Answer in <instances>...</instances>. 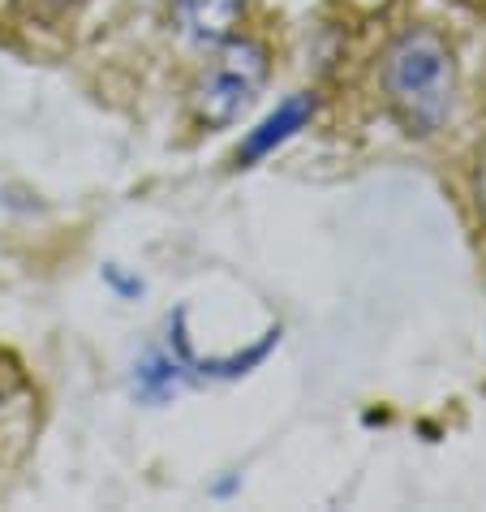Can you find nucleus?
Returning <instances> with one entry per match:
<instances>
[{"label": "nucleus", "instance_id": "5", "mask_svg": "<svg viewBox=\"0 0 486 512\" xmlns=\"http://www.w3.org/2000/svg\"><path fill=\"white\" fill-rule=\"evenodd\" d=\"M177 18L185 26V35L198 39V44H216L237 26L246 0H173Z\"/></svg>", "mask_w": 486, "mask_h": 512}, {"label": "nucleus", "instance_id": "1", "mask_svg": "<svg viewBox=\"0 0 486 512\" xmlns=\"http://www.w3.org/2000/svg\"><path fill=\"white\" fill-rule=\"evenodd\" d=\"M383 91H388V104L409 134H435L448 121L456 91V65L448 44L426 26L405 31L383 61Z\"/></svg>", "mask_w": 486, "mask_h": 512}, {"label": "nucleus", "instance_id": "4", "mask_svg": "<svg viewBox=\"0 0 486 512\" xmlns=\"http://www.w3.org/2000/svg\"><path fill=\"white\" fill-rule=\"evenodd\" d=\"M310 117H314V95H293V99H284V104L271 112V117L259 125V130L246 138V147H241L237 160H246V164L263 160L267 151H276L280 142H289L297 130H306Z\"/></svg>", "mask_w": 486, "mask_h": 512}, {"label": "nucleus", "instance_id": "6", "mask_svg": "<svg viewBox=\"0 0 486 512\" xmlns=\"http://www.w3.org/2000/svg\"><path fill=\"white\" fill-rule=\"evenodd\" d=\"M13 5H18V13H22L26 22L52 26V22H61V18H65L74 0H13Z\"/></svg>", "mask_w": 486, "mask_h": 512}, {"label": "nucleus", "instance_id": "3", "mask_svg": "<svg viewBox=\"0 0 486 512\" xmlns=\"http://www.w3.org/2000/svg\"><path fill=\"white\" fill-rule=\"evenodd\" d=\"M190 349H185V336H181V319H177V332H173V345L168 349H151L147 358L134 366V392L142 401L160 405L168 396H177L185 383H190Z\"/></svg>", "mask_w": 486, "mask_h": 512}, {"label": "nucleus", "instance_id": "7", "mask_svg": "<svg viewBox=\"0 0 486 512\" xmlns=\"http://www.w3.org/2000/svg\"><path fill=\"white\" fill-rule=\"evenodd\" d=\"M478 186H482V211H486V160H482V177H478Z\"/></svg>", "mask_w": 486, "mask_h": 512}, {"label": "nucleus", "instance_id": "2", "mask_svg": "<svg viewBox=\"0 0 486 512\" xmlns=\"http://www.w3.org/2000/svg\"><path fill=\"white\" fill-rule=\"evenodd\" d=\"M267 78V52L254 39H228L194 82V112L203 125H233L254 104Z\"/></svg>", "mask_w": 486, "mask_h": 512}, {"label": "nucleus", "instance_id": "8", "mask_svg": "<svg viewBox=\"0 0 486 512\" xmlns=\"http://www.w3.org/2000/svg\"><path fill=\"white\" fill-rule=\"evenodd\" d=\"M357 5H362V9H383L388 0H357Z\"/></svg>", "mask_w": 486, "mask_h": 512}]
</instances>
